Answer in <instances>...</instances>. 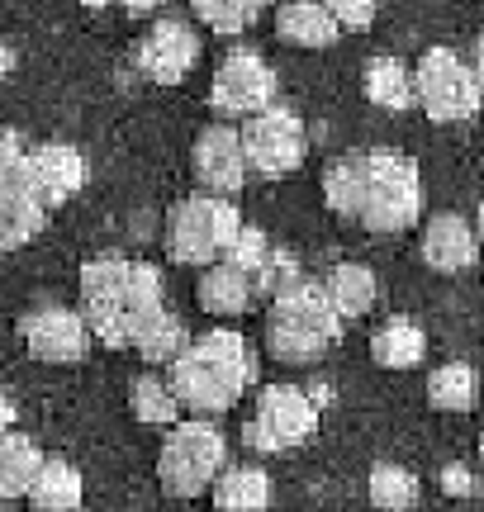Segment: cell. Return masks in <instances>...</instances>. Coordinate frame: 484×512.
<instances>
[{"label": "cell", "instance_id": "28", "mask_svg": "<svg viewBox=\"0 0 484 512\" xmlns=\"http://www.w3.org/2000/svg\"><path fill=\"white\" fill-rule=\"evenodd\" d=\"M366 494H371L375 508L404 512V508H413V503L423 498V484H418V475H413V470H404V465H390V460H380V465L371 470V479H366Z\"/></svg>", "mask_w": 484, "mask_h": 512}, {"label": "cell", "instance_id": "5", "mask_svg": "<svg viewBox=\"0 0 484 512\" xmlns=\"http://www.w3.org/2000/svg\"><path fill=\"white\" fill-rule=\"evenodd\" d=\"M242 233V214L233 195H214L200 190L171 209L167 219V252L181 266H209V261H224L233 252V242Z\"/></svg>", "mask_w": 484, "mask_h": 512}, {"label": "cell", "instance_id": "16", "mask_svg": "<svg viewBox=\"0 0 484 512\" xmlns=\"http://www.w3.org/2000/svg\"><path fill=\"white\" fill-rule=\"evenodd\" d=\"M257 275L247 271V266H238V261H209V266H200V280H195V304L205 313H214V318H238V313H247L252 304H257Z\"/></svg>", "mask_w": 484, "mask_h": 512}, {"label": "cell", "instance_id": "11", "mask_svg": "<svg viewBox=\"0 0 484 512\" xmlns=\"http://www.w3.org/2000/svg\"><path fill=\"white\" fill-rule=\"evenodd\" d=\"M24 347L34 361H48V366H72L81 361L86 351H91V323H86V313L76 309H62V304H43L34 309L24 323Z\"/></svg>", "mask_w": 484, "mask_h": 512}, {"label": "cell", "instance_id": "27", "mask_svg": "<svg viewBox=\"0 0 484 512\" xmlns=\"http://www.w3.org/2000/svg\"><path fill=\"white\" fill-rule=\"evenodd\" d=\"M48 223V209L29 195H0V256L19 252L24 242H34Z\"/></svg>", "mask_w": 484, "mask_h": 512}, {"label": "cell", "instance_id": "31", "mask_svg": "<svg viewBox=\"0 0 484 512\" xmlns=\"http://www.w3.org/2000/svg\"><path fill=\"white\" fill-rule=\"evenodd\" d=\"M0 195H29V200H38L34 185H29V147L10 128H0Z\"/></svg>", "mask_w": 484, "mask_h": 512}, {"label": "cell", "instance_id": "13", "mask_svg": "<svg viewBox=\"0 0 484 512\" xmlns=\"http://www.w3.org/2000/svg\"><path fill=\"white\" fill-rule=\"evenodd\" d=\"M190 162H195V176L205 190L214 195H238L242 185H247V157H242V133L228 119L219 124L200 128V138H195V152H190Z\"/></svg>", "mask_w": 484, "mask_h": 512}, {"label": "cell", "instance_id": "7", "mask_svg": "<svg viewBox=\"0 0 484 512\" xmlns=\"http://www.w3.org/2000/svg\"><path fill=\"white\" fill-rule=\"evenodd\" d=\"M413 95L432 124H466L484 105L480 76L456 48H428L413 62Z\"/></svg>", "mask_w": 484, "mask_h": 512}, {"label": "cell", "instance_id": "19", "mask_svg": "<svg viewBox=\"0 0 484 512\" xmlns=\"http://www.w3.org/2000/svg\"><path fill=\"white\" fill-rule=\"evenodd\" d=\"M43 446L34 437H24V432H5L0 437V503H19V498H29L34 489L38 470H43Z\"/></svg>", "mask_w": 484, "mask_h": 512}, {"label": "cell", "instance_id": "6", "mask_svg": "<svg viewBox=\"0 0 484 512\" xmlns=\"http://www.w3.org/2000/svg\"><path fill=\"white\" fill-rule=\"evenodd\" d=\"M228 465V441L214 422H171L167 441L157 451V484L167 498H200L219 479V470Z\"/></svg>", "mask_w": 484, "mask_h": 512}, {"label": "cell", "instance_id": "21", "mask_svg": "<svg viewBox=\"0 0 484 512\" xmlns=\"http://www.w3.org/2000/svg\"><path fill=\"white\" fill-rule=\"evenodd\" d=\"M209 498L224 512H261L271 508V475L261 465H224L209 484Z\"/></svg>", "mask_w": 484, "mask_h": 512}, {"label": "cell", "instance_id": "37", "mask_svg": "<svg viewBox=\"0 0 484 512\" xmlns=\"http://www.w3.org/2000/svg\"><path fill=\"white\" fill-rule=\"evenodd\" d=\"M10 67H15V53H10V48H5V38H0V81L10 76Z\"/></svg>", "mask_w": 484, "mask_h": 512}, {"label": "cell", "instance_id": "9", "mask_svg": "<svg viewBox=\"0 0 484 512\" xmlns=\"http://www.w3.org/2000/svg\"><path fill=\"white\" fill-rule=\"evenodd\" d=\"M242 157H247V171H257V176H290L299 162H304V152H309V133H304V119L295 110H285V105H266V110L247 114L242 119Z\"/></svg>", "mask_w": 484, "mask_h": 512}, {"label": "cell", "instance_id": "38", "mask_svg": "<svg viewBox=\"0 0 484 512\" xmlns=\"http://www.w3.org/2000/svg\"><path fill=\"white\" fill-rule=\"evenodd\" d=\"M475 233H480V242H484V204H480V214H475Z\"/></svg>", "mask_w": 484, "mask_h": 512}, {"label": "cell", "instance_id": "2", "mask_svg": "<svg viewBox=\"0 0 484 512\" xmlns=\"http://www.w3.org/2000/svg\"><path fill=\"white\" fill-rule=\"evenodd\" d=\"M181 408L190 413H228L257 384V351L233 328H214L205 337H190L186 351L167 366Z\"/></svg>", "mask_w": 484, "mask_h": 512}, {"label": "cell", "instance_id": "1", "mask_svg": "<svg viewBox=\"0 0 484 512\" xmlns=\"http://www.w3.org/2000/svg\"><path fill=\"white\" fill-rule=\"evenodd\" d=\"M81 285V313L91 323V337L105 342L110 351H129L138 332L148 328L162 304V275L148 261L129 256H95L76 275Z\"/></svg>", "mask_w": 484, "mask_h": 512}, {"label": "cell", "instance_id": "18", "mask_svg": "<svg viewBox=\"0 0 484 512\" xmlns=\"http://www.w3.org/2000/svg\"><path fill=\"white\" fill-rule=\"evenodd\" d=\"M361 91H366V100L380 105L385 114H404L409 105H418V95H413V67L404 57H390V53H380L366 62Z\"/></svg>", "mask_w": 484, "mask_h": 512}, {"label": "cell", "instance_id": "12", "mask_svg": "<svg viewBox=\"0 0 484 512\" xmlns=\"http://www.w3.org/2000/svg\"><path fill=\"white\" fill-rule=\"evenodd\" d=\"M200 62V34L186 19H157L138 43V72L157 86H181Z\"/></svg>", "mask_w": 484, "mask_h": 512}, {"label": "cell", "instance_id": "29", "mask_svg": "<svg viewBox=\"0 0 484 512\" xmlns=\"http://www.w3.org/2000/svg\"><path fill=\"white\" fill-rule=\"evenodd\" d=\"M186 342H190V332H186V323L176 318L171 309H162L157 318H152L148 328L138 332V342H133V351L148 361V366H171L181 351H186Z\"/></svg>", "mask_w": 484, "mask_h": 512}, {"label": "cell", "instance_id": "24", "mask_svg": "<svg viewBox=\"0 0 484 512\" xmlns=\"http://www.w3.org/2000/svg\"><path fill=\"white\" fill-rule=\"evenodd\" d=\"M428 403L437 413H470L480 403V370L470 366V361L437 366L428 380Z\"/></svg>", "mask_w": 484, "mask_h": 512}, {"label": "cell", "instance_id": "20", "mask_svg": "<svg viewBox=\"0 0 484 512\" xmlns=\"http://www.w3.org/2000/svg\"><path fill=\"white\" fill-rule=\"evenodd\" d=\"M371 356L380 370H413L428 356V337H423V328H418L413 318L394 313V318H385V323L371 332Z\"/></svg>", "mask_w": 484, "mask_h": 512}, {"label": "cell", "instance_id": "17", "mask_svg": "<svg viewBox=\"0 0 484 512\" xmlns=\"http://www.w3.org/2000/svg\"><path fill=\"white\" fill-rule=\"evenodd\" d=\"M276 34L290 48H333L342 38V24L323 0H280L276 10Z\"/></svg>", "mask_w": 484, "mask_h": 512}, {"label": "cell", "instance_id": "32", "mask_svg": "<svg viewBox=\"0 0 484 512\" xmlns=\"http://www.w3.org/2000/svg\"><path fill=\"white\" fill-rule=\"evenodd\" d=\"M328 10H333V19L342 24V34L347 29H371L375 19V0H323Z\"/></svg>", "mask_w": 484, "mask_h": 512}, {"label": "cell", "instance_id": "33", "mask_svg": "<svg viewBox=\"0 0 484 512\" xmlns=\"http://www.w3.org/2000/svg\"><path fill=\"white\" fill-rule=\"evenodd\" d=\"M442 484H447V494H475V475H466V470H461V465H451L447 475H442Z\"/></svg>", "mask_w": 484, "mask_h": 512}, {"label": "cell", "instance_id": "40", "mask_svg": "<svg viewBox=\"0 0 484 512\" xmlns=\"http://www.w3.org/2000/svg\"><path fill=\"white\" fill-rule=\"evenodd\" d=\"M480 456H484V441H480Z\"/></svg>", "mask_w": 484, "mask_h": 512}, {"label": "cell", "instance_id": "14", "mask_svg": "<svg viewBox=\"0 0 484 512\" xmlns=\"http://www.w3.org/2000/svg\"><path fill=\"white\" fill-rule=\"evenodd\" d=\"M29 185H34L38 204L53 214L86 185V157L72 143H38L29 147Z\"/></svg>", "mask_w": 484, "mask_h": 512}, {"label": "cell", "instance_id": "23", "mask_svg": "<svg viewBox=\"0 0 484 512\" xmlns=\"http://www.w3.org/2000/svg\"><path fill=\"white\" fill-rule=\"evenodd\" d=\"M323 285H328V299L337 304L342 323H347V318H366V313L375 309V299H380V280H375V271L361 266V261L333 266V275H328Z\"/></svg>", "mask_w": 484, "mask_h": 512}, {"label": "cell", "instance_id": "34", "mask_svg": "<svg viewBox=\"0 0 484 512\" xmlns=\"http://www.w3.org/2000/svg\"><path fill=\"white\" fill-rule=\"evenodd\" d=\"M10 427H15V399H10V394L0 389V437H5Z\"/></svg>", "mask_w": 484, "mask_h": 512}, {"label": "cell", "instance_id": "39", "mask_svg": "<svg viewBox=\"0 0 484 512\" xmlns=\"http://www.w3.org/2000/svg\"><path fill=\"white\" fill-rule=\"evenodd\" d=\"M247 5H257V10H266V5H271V0H247Z\"/></svg>", "mask_w": 484, "mask_h": 512}, {"label": "cell", "instance_id": "8", "mask_svg": "<svg viewBox=\"0 0 484 512\" xmlns=\"http://www.w3.org/2000/svg\"><path fill=\"white\" fill-rule=\"evenodd\" d=\"M318 432V403L304 394L299 384H266L257 394V408L242 427V441L261 451V456H280L295 451Z\"/></svg>", "mask_w": 484, "mask_h": 512}, {"label": "cell", "instance_id": "4", "mask_svg": "<svg viewBox=\"0 0 484 512\" xmlns=\"http://www.w3.org/2000/svg\"><path fill=\"white\" fill-rule=\"evenodd\" d=\"M423 219V176L404 152H366L356 223L366 233H409Z\"/></svg>", "mask_w": 484, "mask_h": 512}, {"label": "cell", "instance_id": "10", "mask_svg": "<svg viewBox=\"0 0 484 512\" xmlns=\"http://www.w3.org/2000/svg\"><path fill=\"white\" fill-rule=\"evenodd\" d=\"M280 95V81L271 72V62L261 53H228L219 67H214V81H209V110L219 114V119H247V114L266 110V105H276Z\"/></svg>", "mask_w": 484, "mask_h": 512}, {"label": "cell", "instance_id": "25", "mask_svg": "<svg viewBox=\"0 0 484 512\" xmlns=\"http://www.w3.org/2000/svg\"><path fill=\"white\" fill-rule=\"evenodd\" d=\"M361 185H366V152H347V157H337V162L323 171V204L333 209L337 219L356 223Z\"/></svg>", "mask_w": 484, "mask_h": 512}, {"label": "cell", "instance_id": "3", "mask_svg": "<svg viewBox=\"0 0 484 512\" xmlns=\"http://www.w3.org/2000/svg\"><path fill=\"white\" fill-rule=\"evenodd\" d=\"M342 337V313L328 299V285L314 280H290L276 290L266 309V351L285 366H314Z\"/></svg>", "mask_w": 484, "mask_h": 512}, {"label": "cell", "instance_id": "36", "mask_svg": "<svg viewBox=\"0 0 484 512\" xmlns=\"http://www.w3.org/2000/svg\"><path fill=\"white\" fill-rule=\"evenodd\" d=\"M470 67H475V76H480V91H484V38L475 43V57H470Z\"/></svg>", "mask_w": 484, "mask_h": 512}, {"label": "cell", "instance_id": "30", "mask_svg": "<svg viewBox=\"0 0 484 512\" xmlns=\"http://www.w3.org/2000/svg\"><path fill=\"white\" fill-rule=\"evenodd\" d=\"M190 10H195V19L205 24V29H214V34H242V29H252L257 24V5H247V0H190Z\"/></svg>", "mask_w": 484, "mask_h": 512}, {"label": "cell", "instance_id": "35", "mask_svg": "<svg viewBox=\"0 0 484 512\" xmlns=\"http://www.w3.org/2000/svg\"><path fill=\"white\" fill-rule=\"evenodd\" d=\"M119 5H124L129 15H152V10H157V5H167V0H119Z\"/></svg>", "mask_w": 484, "mask_h": 512}, {"label": "cell", "instance_id": "15", "mask_svg": "<svg viewBox=\"0 0 484 512\" xmlns=\"http://www.w3.org/2000/svg\"><path fill=\"white\" fill-rule=\"evenodd\" d=\"M418 252H423V261H428L432 271L461 275L480 261V233H475V223H470L466 214L442 209V214H432V219L423 223V247H418Z\"/></svg>", "mask_w": 484, "mask_h": 512}, {"label": "cell", "instance_id": "26", "mask_svg": "<svg viewBox=\"0 0 484 512\" xmlns=\"http://www.w3.org/2000/svg\"><path fill=\"white\" fill-rule=\"evenodd\" d=\"M129 408L138 422H148V427H171V422L181 418V399H176V389H171L167 375H138L129 389Z\"/></svg>", "mask_w": 484, "mask_h": 512}, {"label": "cell", "instance_id": "22", "mask_svg": "<svg viewBox=\"0 0 484 512\" xmlns=\"http://www.w3.org/2000/svg\"><path fill=\"white\" fill-rule=\"evenodd\" d=\"M81 498H86V484H81V470H76L72 460H62V456L43 460L34 489H29V503L38 512H72V508H81Z\"/></svg>", "mask_w": 484, "mask_h": 512}]
</instances>
